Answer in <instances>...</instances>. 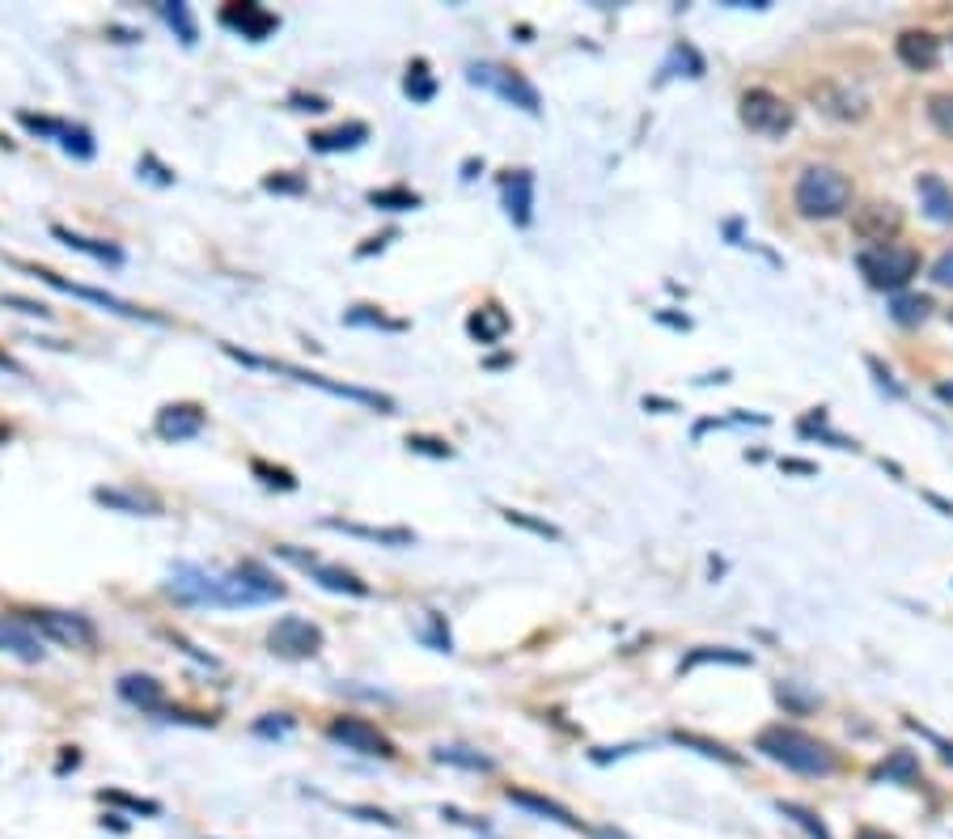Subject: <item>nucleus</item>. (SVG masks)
Listing matches in <instances>:
<instances>
[{
    "instance_id": "f257e3e1",
    "label": "nucleus",
    "mask_w": 953,
    "mask_h": 839,
    "mask_svg": "<svg viewBox=\"0 0 953 839\" xmlns=\"http://www.w3.org/2000/svg\"><path fill=\"white\" fill-rule=\"evenodd\" d=\"M170 594L187 606H217V611H238V606H263L280 602L289 589L276 581L259 560H242L229 573H212L204 564H174L170 568Z\"/></svg>"
},
{
    "instance_id": "f03ea898",
    "label": "nucleus",
    "mask_w": 953,
    "mask_h": 839,
    "mask_svg": "<svg viewBox=\"0 0 953 839\" xmlns=\"http://www.w3.org/2000/svg\"><path fill=\"white\" fill-rule=\"evenodd\" d=\"M759 751L771 763H784L788 772H801V776H831L835 772V751H831V746L801 734V729H788V725L763 729V734H759Z\"/></svg>"
},
{
    "instance_id": "7ed1b4c3",
    "label": "nucleus",
    "mask_w": 953,
    "mask_h": 839,
    "mask_svg": "<svg viewBox=\"0 0 953 839\" xmlns=\"http://www.w3.org/2000/svg\"><path fill=\"white\" fill-rule=\"evenodd\" d=\"M225 352L233 356V361H242L250 369H267V373H280V378H293L301 386H318V390H327V395L335 399H352V403H361V407H373V412H394V399L390 395H377V390H365V386H348V382H331V378H322V373H310V369H297V365H284V361H267V356H255V352H242V348H233L225 344Z\"/></svg>"
},
{
    "instance_id": "20e7f679",
    "label": "nucleus",
    "mask_w": 953,
    "mask_h": 839,
    "mask_svg": "<svg viewBox=\"0 0 953 839\" xmlns=\"http://www.w3.org/2000/svg\"><path fill=\"white\" fill-rule=\"evenodd\" d=\"M793 200H797L801 217H809V221H831V217H839V212L852 204V183H848V178H843L839 170H831V166H809V170L797 178Z\"/></svg>"
},
{
    "instance_id": "39448f33",
    "label": "nucleus",
    "mask_w": 953,
    "mask_h": 839,
    "mask_svg": "<svg viewBox=\"0 0 953 839\" xmlns=\"http://www.w3.org/2000/svg\"><path fill=\"white\" fill-rule=\"evenodd\" d=\"M13 267H22V272H30L34 280H43V284H51L56 293H68V297H81V301H89V306H98V310H106V314H119V318H132V323H166L161 314H153V310H140V306H132V301H123V297H115V293H106V289H89V284H77V280H64V276H56V272H47V267H34V263H22V259H13Z\"/></svg>"
},
{
    "instance_id": "423d86ee",
    "label": "nucleus",
    "mask_w": 953,
    "mask_h": 839,
    "mask_svg": "<svg viewBox=\"0 0 953 839\" xmlns=\"http://www.w3.org/2000/svg\"><path fill=\"white\" fill-rule=\"evenodd\" d=\"M860 272H865V280L873 284V289H903V284H911V276L920 272V255L911 251V246H869V251H860Z\"/></svg>"
},
{
    "instance_id": "0eeeda50",
    "label": "nucleus",
    "mask_w": 953,
    "mask_h": 839,
    "mask_svg": "<svg viewBox=\"0 0 953 839\" xmlns=\"http://www.w3.org/2000/svg\"><path fill=\"white\" fill-rule=\"evenodd\" d=\"M466 81L479 85V89H492V94L500 102H509L517 106V111H526V115H538L543 111V98H538V89L513 73V68H500V64H466Z\"/></svg>"
},
{
    "instance_id": "6e6552de",
    "label": "nucleus",
    "mask_w": 953,
    "mask_h": 839,
    "mask_svg": "<svg viewBox=\"0 0 953 839\" xmlns=\"http://www.w3.org/2000/svg\"><path fill=\"white\" fill-rule=\"evenodd\" d=\"M276 556H280V560H289V564H297L301 573H310V581H318L322 589H331V594L369 598V585H365V581H356V577L348 573V568L327 564V560L310 556V551H297V547H289V543H280V547H276Z\"/></svg>"
},
{
    "instance_id": "1a4fd4ad",
    "label": "nucleus",
    "mask_w": 953,
    "mask_h": 839,
    "mask_svg": "<svg viewBox=\"0 0 953 839\" xmlns=\"http://www.w3.org/2000/svg\"><path fill=\"white\" fill-rule=\"evenodd\" d=\"M742 123L750 132L763 136H784L793 128V106L784 98H776L771 89H746L742 94Z\"/></svg>"
},
{
    "instance_id": "9d476101",
    "label": "nucleus",
    "mask_w": 953,
    "mask_h": 839,
    "mask_svg": "<svg viewBox=\"0 0 953 839\" xmlns=\"http://www.w3.org/2000/svg\"><path fill=\"white\" fill-rule=\"evenodd\" d=\"M331 742H339L344 751H356V755H369V759H394V746L386 734H377V729L361 717H339L327 725Z\"/></svg>"
},
{
    "instance_id": "9b49d317",
    "label": "nucleus",
    "mask_w": 953,
    "mask_h": 839,
    "mask_svg": "<svg viewBox=\"0 0 953 839\" xmlns=\"http://www.w3.org/2000/svg\"><path fill=\"white\" fill-rule=\"evenodd\" d=\"M267 640H272V649L284 657H314L322 649V628L301 615H284Z\"/></svg>"
},
{
    "instance_id": "f8f14e48",
    "label": "nucleus",
    "mask_w": 953,
    "mask_h": 839,
    "mask_svg": "<svg viewBox=\"0 0 953 839\" xmlns=\"http://www.w3.org/2000/svg\"><path fill=\"white\" fill-rule=\"evenodd\" d=\"M26 623L34 632H43L51 640H60V645H94V623L85 615H60V611H39V615H26Z\"/></svg>"
},
{
    "instance_id": "ddd939ff",
    "label": "nucleus",
    "mask_w": 953,
    "mask_h": 839,
    "mask_svg": "<svg viewBox=\"0 0 953 839\" xmlns=\"http://www.w3.org/2000/svg\"><path fill=\"white\" fill-rule=\"evenodd\" d=\"M221 26L233 30V34H242V39H250V43H263L267 34L280 26V17L267 13L263 5H250V0H242V5H225V9H221Z\"/></svg>"
},
{
    "instance_id": "4468645a",
    "label": "nucleus",
    "mask_w": 953,
    "mask_h": 839,
    "mask_svg": "<svg viewBox=\"0 0 953 839\" xmlns=\"http://www.w3.org/2000/svg\"><path fill=\"white\" fill-rule=\"evenodd\" d=\"M204 424H208V416L195 403H170V407H161V412H157L153 433L161 441H191V437L204 433Z\"/></svg>"
},
{
    "instance_id": "2eb2a0df",
    "label": "nucleus",
    "mask_w": 953,
    "mask_h": 839,
    "mask_svg": "<svg viewBox=\"0 0 953 839\" xmlns=\"http://www.w3.org/2000/svg\"><path fill=\"white\" fill-rule=\"evenodd\" d=\"M894 51H898V60H903L911 73H928V68L941 64V43L932 39L928 30H903V34H898V43H894Z\"/></svg>"
},
{
    "instance_id": "dca6fc26",
    "label": "nucleus",
    "mask_w": 953,
    "mask_h": 839,
    "mask_svg": "<svg viewBox=\"0 0 953 839\" xmlns=\"http://www.w3.org/2000/svg\"><path fill=\"white\" fill-rule=\"evenodd\" d=\"M0 653H13L22 662H43V636L26 619H0Z\"/></svg>"
},
{
    "instance_id": "f3484780",
    "label": "nucleus",
    "mask_w": 953,
    "mask_h": 839,
    "mask_svg": "<svg viewBox=\"0 0 953 839\" xmlns=\"http://www.w3.org/2000/svg\"><path fill=\"white\" fill-rule=\"evenodd\" d=\"M505 212L517 229H526L534 221V174L530 170L505 174Z\"/></svg>"
},
{
    "instance_id": "a211bd4d",
    "label": "nucleus",
    "mask_w": 953,
    "mask_h": 839,
    "mask_svg": "<svg viewBox=\"0 0 953 839\" xmlns=\"http://www.w3.org/2000/svg\"><path fill=\"white\" fill-rule=\"evenodd\" d=\"M322 526L339 530V534H352V539H365V543H382V547H411L416 543V534H411L407 526H361V522H344V517H327Z\"/></svg>"
},
{
    "instance_id": "6ab92c4d",
    "label": "nucleus",
    "mask_w": 953,
    "mask_h": 839,
    "mask_svg": "<svg viewBox=\"0 0 953 839\" xmlns=\"http://www.w3.org/2000/svg\"><path fill=\"white\" fill-rule=\"evenodd\" d=\"M915 191H920V208L928 212L932 221L953 225V187L945 183L941 174H920V183H915Z\"/></svg>"
},
{
    "instance_id": "aec40b11",
    "label": "nucleus",
    "mask_w": 953,
    "mask_h": 839,
    "mask_svg": "<svg viewBox=\"0 0 953 839\" xmlns=\"http://www.w3.org/2000/svg\"><path fill=\"white\" fill-rule=\"evenodd\" d=\"M505 801H509V806H521V810L538 814V818H551V823H560V827H581V818H572L568 806H560V801H551V797H538L530 789H505Z\"/></svg>"
},
{
    "instance_id": "412c9836",
    "label": "nucleus",
    "mask_w": 953,
    "mask_h": 839,
    "mask_svg": "<svg viewBox=\"0 0 953 839\" xmlns=\"http://www.w3.org/2000/svg\"><path fill=\"white\" fill-rule=\"evenodd\" d=\"M119 695L128 704L145 708V712H166V691H161V683H157V678H149V674H123L119 678Z\"/></svg>"
},
{
    "instance_id": "4be33fe9",
    "label": "nucleus",
    "mask_w": 953,
    "mask_h": 839,
    "mask_svg": "<svg viewBox=\"0 0 953 839\" xmlns=\"http://www.w3.org/2000/svg\"><path fill=\"white\" fill-rule=\"evenodd\" d=\"M51 238H60L68 251H81L89 259H98L106 267H123V251L115 242H98V238H85V234H73V229H64V225H51Z\"/></svg>"
},
{
    "instance_id": "5701e85b",
    "label": "nucleus",
    "mask_w": 953,
    "mask_h": 839,
    "mask_svg": "<svg viewBox=\"0 0 953 839\" xmlns=\"http://www.w3.org/2000/svg\"><path fill=\"white\" fill-rule=\"evenodd\" d=\"M94 501L115 509V513H128V517H157L161 513L157 501H149V496H140V492H128V488H94Z\"/></svg>"
},
{
    "instance_id": "b1692460",
    "label": "nucleus",
    "mask_w": 953,
    "mask_h": 839,
    "mask_svg": "<svg viewBox=\"0 0 953 839\" xmlns=\"http://www.w3.org/2000/svg\"><path fill=\"white\" fill-rule=\"evenodd\" d=\"M365 140H369V123H348V128L310 136V149L314 153H344V149H361Z\"/></svg>"
},
{
    "instance_id": "393cba45",
    "label": "nucleus",
    "mask_w": 953,
    "mask_h": 839,
    "mask_svg": "<svg viewBox=\"0 0 953 839\" xmlns=\"http://www.w3.org/2000/svg\"><path fill=\"white\" fill-rule=\"evenodd\" d=\"M466 331H471L479 344H496V339L509 331V314L500 306H483V310H475L471 318H466Z\"/></svg>"
},
{
    "instance_id": "a878e982",
    "label": "nucleus",
    "mask_w": 953,
    "mask_h": 839,
    "mask_svg": "<svg viewBox=\"0 0 953 839\" xmlns=\"http://www.w3.org/2000/svg\"><path fill=\"white\" fill-rule=\"evenodd\" d=\"M157 13L166 17V26L178 34V43L195 47V39H200V26H195V17H191V5H183V0H166V5H157Z\"/></svg>"
},
{
    "instance_id": "bb28decb",
    "label": "nucleus",
    "mask_w": 953,
    "mask_h": 839,
    "mask_svg": "<svg viewBox=\"0 0 953 839\" xmlns=\"http://www.w3.org/2000/svg\"><path fill=\"white\" fill-rule=\"evenodd\" d=\"M869 217H860V234H865L869 242H877V246H886V234H894L898 229V212H894V204H873V208H865Z\"/></svg>"
},
{
    "instance_id": "cd10ccee",
    "label": "nucleus",
    "mask_w": 953,
    "mask_h": 839,
    "mask_svg": "<svg viewBox=\"0 0 953 839\" xmlns=\"http://www.w3.org/2000/svg\"><path fill=\"white\" fill-rule=\"evenodd\" d=\"M437 763H449V767H466V772H492V759L475 751V746H437Z\"/></svg>"
},
{
    "instance_id": "c85d7f7f",
    "label": "nucleus",
    "mask_w": 953,
    "mask_h": 839,
    "mask_svg": "<svg viewBox=\"0 0 953 839\" xmlns=\"http://www.w3.org/2000/svg\"><path fill=\"white\" fill-rule=\"evenodd\" d=\"M344 323H348V327H377V331H390V335H403V331H407L403 318H390V314L373 310V306H352V310L344 314Z\"/></svg>"
},
{
    "instance_id": "c756f323",
    "label": "nucleus",
    "mask_w": 953,
    "mask_h": 839,
    "mask_svg": "<svg viewBox=\"0 0 953 839\" xmlns=\"http://www.w3.org/2000/svg\"><path fill=\"white\" fill-rule=\"evenodd\" d=\"M403 94L411 98V102H433L437 98V77L428 73V64L424 60H416L407 68V77H403Z\"/></svg>"
},
{
    "instance_id": "7c9ffc66",
    "label": "nucleus",
    "mask_w": 953,
    "mask_h": 839,
    "mask_svg": "<svg viewBox=\"0 0 953 839\" xmlns=\"http://www.w3.org/2000/svg\"><path fill=\"white\" fill-rule=\"evenodd\" d=\"M369 204L382 208V212H411V208H420V195L407 191V187H373Z\"/></svg>"
},
{
    "instance_id": "2f4dec72",
    "label": "nucleus",
    "mask_w": 953,
    "mask_h": 839,
    "mask_svg": "<svg viewBox=\"0 0 953 839\" xmlns=\"http://www.w3.org/2000/svg\"><path fill=\"white\" fill-rule=\"evenodd\" d=\"M56 145H60L68 157H77V162H89V157L98 153V145H94V132H89V128H81V123H68V128H64V136L56 140Z\"/></svg>"
},
{
    "instance_id": "473e14b6",
    "label": "nucleus",
    "mask_w": 953,
    "mask_h": 839,
    "mask_svg": "<svg viewBox=\"0 0 953 839\" xmlns=\"http://www.w3.org/2000/svg\"><path fill=\"white\" fill-rule=\"evenodd\" d=\"M877 776H881V780H903V784H911L915 776H920V763H915L911 751H894L886 763L877 767Z\"/></svg>"
},
{
    "instance_id": "72a5a7b5",
    "label": "nucleus",
    "mask_w": 953,
    "mask_h": 839,
    "mask_svg": "<svg viewBox=\"0 0 953 839\" xmlns=\"http://www.w3.org/2000/svg\"><path fill=\"white\" fill-rule=\"evenodd\" d=\"M780 814L784 818H793L797 827H805V835L809 839H831V831H826V823L814 814V810H805V806H797V801H780Z\"/></svg>"
},
{
    "instance_id": "f704fd0d",
    "label": "nucleus",
    "mask_w": 953,
    "mask_h": 839,
    "mask_svg": "<svg viewBox=\"0 0 953 839\" xmlns=\"http://www.w3.org/2000/svg\"><path fill=\"white\" fill-rule=\"evenodd\" d=\"M890 314H894V323L915 327V323H924V318H928V301L924 297H894Z\"/></svg>"
},
{
    "instance_id": "c9c22d12",
    "label": "nucleus",
    "mask_w": 953,
    "mask_h": 839,
    "mask_svg": "<svg viewBox=\"0 0 953 839\" xmlns=\"http://www.w3.org/2000/svg\"><path fill=\"white\" fill-rule=\"evenodd\" d=\"M98 797H102V801H111V806H123L128 814H149V818H157V814H161V806H157V801L132 797V793H119V789H102Z\"/></svg>"
},
{
    "instance_id": "e433bc0d",
    "label": "nucleus",
    "mask_w": 953,
    "mask_h": 839,
    "mask_svg": "<svg viewBox=\"0 0 953 839\" xmlns=\"http://www.w3.org/2000/svg\"><path fill=\"white\" fill-rule=\"evenodd\" d=\"M928 119H932V128H937L941 136L953 140V94H937V98H928Z\"/></svg>"
},
{
    "instance_id": "4c0bfd02",
    "label": "nucleus",
    "mask_w": 953,
    "mask_h": 839,
    "mask_svg": "<svg viewBox=\"0 0 953 839\" xmlns=\"http://www.w3.org/2000/svg\"><path fill=\"white\" fill-rule=\"evenodd\" d=\"M674 742H678V746H695V751H699V755H708V759L737 763V755L729 751V746H721V742H708V738H699V734H682V729H678V734H674Z\"/></svg>"
},
{
    "instance_id": "58836bf2",
    "label": "nucleus",
    "mask_w": 953,
    "mask_h": 839,
    "mask_svg": "<svg viewBox=\"0 0 953 839\" xmlns=\"http://www.w3.org/2000/svg\"><path fill=\"white\" fill-rule=\"evenodd\" d=\"M293 725H297V721L289 717V712H267V717H259L250 729H255L259 738H289V734H293Z\"/></svg>"
},
{
    "instance_id": "ea45409f",
    "label": "nucleus",
    "mask_w": 953,
    "mask_h": 839,
    "mask_svg": "<svg viewBox=\"0 0 953 839\" xmlns=\"http://www.w3.org/2000/svg\"><path fill=\"white\" fill-rule=\"evenodd\" d=\"M17 119H22V128H26V132L43 136V140H60V136H64V128H68L64 119H47V115H30V111H22Z\"/></svg>"
},
{
    "instance_id": "a19ab883",
    "label": "nucleus",
    "mask_w": 953,
    "mask_h": 839,
    "mask_svg": "<svg viewBox=\"0 0 953 839\" xmlns=\"http://www.w3.org/2000/svg\"><path fill=\"white\" fill-rule=\"evenodd\" d=\"M704 662H733V666H750V653H729V649H699V653H691L687 662H682V670H695V666H704Z\"/></svg>"
},
{
    "instance_id": "79ce46f5",
    "label": "nucleus",
    "mask_w": 953,
    "mask_h": 839,
    "mask_svg": "<svg viewBox=\"0 0 953 839\" xmlns=\"http://www.w3.org/2000/svg\"><path fill=\"white\" fill-rule=\"evenodd\" d=\"M505 517H509L513 526H526V530H534V534H543V539H564V534H560V526H551V522H538V517L521 513V509H505Z\"/></svg>"
},
{
    "instance_id": "37998d69",
    "label": "nucleus",
    "mask_w": 953,
    "mask_h": 839,
    "mask_svg": "<svg viewBox=\"0 0 953 839\" xmlns=\"http://www.w3.org/2000/svg\"><path fill=\"white\" fill-rule=\"evenodd\" d=\"M250 471H255V475H263V484H272V488H284V492H293L297 488V479L289 475V471H276V467H267V462H250Z\"/></svg>"
},
{
    "instance_id": "c03bdc74",
    "label": "nucleus",
    "mask_w": 953,
    "mask_h": 839,
    "mask_svg": "<svg viewBox=\"0 0 953 839\" xmlns=\"http://www.w3.org/2000/svg\"><path fill=\"white\" fill-rule=\"evenodd\" d=\"M407 445L416 454H428V458H454V450H449L445 441H437V437H407Z\"/></svg>"
},
{
    "instance_id": "a18cd8bd",
    "label": "nucleus",
    "mask_w": 953,
    "mask_h": 839,
    "mask_svg": "<svg viewBox=\"0 0 953 839\" xmlns=\"http://www.w3.org/2000/svg\"><path fill=\"white\" fill-rule=\"evenodd\" d=\"M263 187L276 191V195H301V191H305V178H297V174H276V178H263Z\"/></svg>"
},
{
    "instance_id": "49530a36",
    "label": "nucleus",
    "mask_w": 953,
    "mask_h": 839,
    "mask_svg": "<svg viewBox=\"0 0 953 839\" xmlns=\"http://www.w3.org/2000/svg\"><path fill=\"white\" fill-rule=\"evenodd\" d=\"M0 306H9V310H17V314H30V318H51V310L43 306V301H26V297H0Z\"/></svg>"
},
{
    "instance_id": "de8ad7c7",
    "label": "nucleus",
    "mask_w": 953,
    "mask_h": 839,
    "mask_svg": "<svg viewBox=\"0 0 953 839\" xmlns=\"http://www.w3.org/2000/svg\"><path fill=\"white\" fill-rule=\"evenodd\" d=\"M428 645H433L437 653H449V632H445V623H441V615H428V628L420 632Z\"/></svg>"
},
{
    "instance_id": "09e8293b",
    "label": "nucleus",
    "mask_w": 953,
    "mask_h": 839,
    "mask_svg": "<svg viewBox=\"0 0 953 839\" xmlns=\"http://www.w3.org/2000/svg\"><path fill=\"white\" fill-rule=\"evenodd\" d=\"M932 280L945 284V289H953V251L937 259V267H932Z\"/></svg>"
},
{
    "instance_id": "8fccbe9b",
    "label": "nucleus",
    "mask_w": 953,
    "mask_h": 839,
    "mask_svg": "<svg viewBox=\"0 0 953 839\" xmlns=\"http://www.w3.org/2000/svg\"><path fill=\"white\" fill-rule=\"evenodd\" d=\"M140 170H153V183H161V187L174 183V174L166 166H157V157H140Z\"/></svg>"
},
{
    "instance_id": "3c124183",
    "label": "nucleus",
    "mask_w": 953,
    "mask_h": 839,
    "mask_svg": "<svg viewBox=\"0 0 953 839\" xmlns=\"http://www.w3.org/2000/svg\"><path fill=\"white\" fill-rule=\"evenodd\" d=\"M293 111H310V115H322V111H327V98H305V94H297L293 98Z\"/></svg>"
},
{
    "instance_id": "603ef678",
    "label": "nucleus",
    "mask_w": 953,
    "mask_h": 839,
    "mask_svg": "<svg viewBox=\"0 0 953 839\" xmlns=\"http://www.w3.org/2000/svg\"><path fill=\"white\" fill-rule=\"evenodd\" d=\"M352 814H361L365 823H382V827H394V818L382 814V810H369V806H352Z\"/></svg>"
},
{
    "instance_id": "864d4df0",
    "label": "nucleus",
    "mask_w": 953,
    "mask_h": 839,
    "mask_svg": "<svg viewBox=\"0 0 953 839\" xmlns=\"http://www.w3.org/2000/svg\"><path fill=\"white\" fill-rule=\"evenodd\" d=\"M0 369H5V373H13V378H26V369L17 365L13 356H5V352H0Z\"/></svg>"
},
{
    "instance_id": "5fc2aeb1",
    "label": "nucleus",
    "mask_w": 953,
    "mask_h": 839,
    "mask_svg": "<svg viewBox=\"0 0 953 839\" xmlns=\"http://www.w3.org/2000/svg\"><path fill=\"white\" fill-rule=\"evenodd\" d=\"M390 238H394V234H382V238H369V246H361V251H356V255H361V259H365V255H373V251H382V246H386Z\"/></svg>"
},
{
    "instance_id": "6e6d98bb",
    "label": "nucleus",
    "mask_w": 953,
    "mask_h": 839,
    "mask_svg": "<svg viewBox=\"0 0 953 839\" xmlns=\"http://www.w3.org/2000/svg\"><path fill=\"white\" fill-rule=\"evenodd\" d=\"M937 399H941V403H953V382H941V386H937Z\"/></svg>"
},
{
    "instance_id": "4d7b16f0",
    "label": "nucleus",
    "mask_w": 953,
    "mask_h": 839,
    "mask_svg": "<svg viewBox=\"0 0 953 839\" xmlns=\"http://www.w3.org/2000/svg\"><path fill=\"white\" fill-rule=\"evenodd\" d=\"M856 839H894V835H886V831H873V827H865V831H856Z\"/></svg>"
},
{
    "instance_id": "13d9d810",
    "label": "nucleus",
    "mask_w": 953,
    "mask_h": 839,
    "mask_svg": "<svg viewBox=\"0 0 953 839\" xmlns=\"http://www.w3.org/2000/svg\"><path fill=\"white\" fill-rule=\"evenodd\" d=\"M928 738H932V734H928ZM932 742H937V751H941V755L953 763V742H941V738H932Z\"/></svg>"
},
{
    "instance_id": "bf43d9fd",
    "label": "nucleus",
    "mask_w": 953,
    "mask_h": 839,
    "mask_svg": "<svg viewBox=\"0 0 953 839\" xmlns=\"http://www.w3.org/2000/svg\"><path fill=\"white\" fill-rule=\"evenodd\" d=\"M475 170H483V162H475V157H471V162L462 166V178H475Z\"/></svg>"
},
{
    "instance_id": "052dcab7",
    "label": "nucleus",
    "mask_w": 953,
    "mask_h": 839,
    "mask_svg": "<svg viewBox=\"0 0 953 839\" xmlns=\"http://www.w3.org/2000/svg\"><path fill=\"white\" fill-rule=\"evenodd\" d=\"M598 839H627V835H623V831H610V827H602V831H598Z\"/></svg>"
},
{
    "instance_id": "680f3d73",
    "label": "nucleus",
    "mask_w": 953,
    "mask_h": 839,
    "mask_svg": "<svg viewBox=\"0 0 953 839\" xmlns=\"http://www.w3.org/2000/svg\"><path fill=\"white\" fill-rule=\"evenodd\" d=\"M949 318H953V314H949Z\"/></svg>"
}]
</instances>
